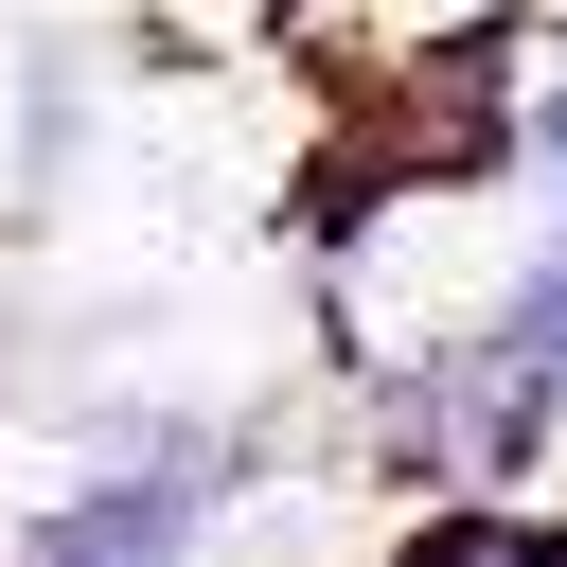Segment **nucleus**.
I'll return each instance as SVG.
<instances>
[{
    "mask_svg": "<svg viewBox=\"0 0 567 567\" xmlns=\"http://www.w3.org/2000/svg\"><path fill=\"white\" fill-rule=\"evenodd\" d=\"M478 337H496L514 372H549V390H567V230L496 266V301H478Z\"/></svg>",
    "mask_w": 567,
    "mask_h": 567,
    "instance_id": "nucleus-2",
    "label": "nucleus"
},
{
    "mask_svg": "<svg viewBox=\"0 0 567 567\" xmlns=\"http://www.w3.org/2000/svg\"><path fill=\"white\" fill-rule=\"evenodd\" d=\"M532 567H567V514H532Z\"/></svg>",
    "mask_w": 567,
    "mask_h": 567,
    "instance_id": "nucleus-4",
    "label": "nucleus"
},
{
    "mask_svg": "<svg viewBox=\"0 0 567 567\" xmlns=\"http://www.w3.org/2000/svg\"><path fill=\"white\" fill-rule=\"evenodd\" d=\"M390 567H532V496H408Z\"/></svg>",
    "mask_w": 567,
    "mask_h": 567,
    "instance_id": "nucleus-1",
    "label": "nucleus"
},
{
    "mask_svg": "<svg viewBox=\"0 0 567 567\" xmlns=\"http://www.w3.org/2000/svg\"><path fill=\"white\" fill-rule=\"evenodd\" d=\"M514 142H532V195H549V213H567V71H549V89H532V124H514Z\"/></svg>",
    "mask_w": 567,
    "mask_h": 567,
    "instance_id": "nucleus-3",
    "label": "nucleus"
}]
</instances>
